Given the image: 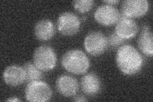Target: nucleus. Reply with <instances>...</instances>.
Returning <instances> with one entry per match:
<instances>
[{
    "label": "nucleus",
    "instance_id": "nucleus-1",
    "mask_svg": "<svg viewBox=\"0 0 153 102\" xmlns=\"http://www.w3.org/2000/svg\"><path fill=\"white\" fill-rule=\"evenodd\" d=\"M118 68L124 74L135 75L140 71L143 65V58L136 48L130 44L123 45L116 55Z\"/></svg>",
    "mask_w": 153,
    "mask_h": 102
},
{
    "label": "nucleus",
    "instance_id": "nucleus-2",
    "mask_svg": "<svg viewBox=\"0 0 153 102\" xmlns=\"http://www.w3.org/2000/svg\"><path fill=\"white\" fill-rule=\"evenodd\" d=\"M61 63L66 70L76 75L84 74L90 66L88 57L79 49L67 51L62 57Z\"/></svg>",
    "mask_w": 153,
    "mask_h": 102
},
{
    "label": "nucleus",
    "instance_id": "nucleus-3",
    "mask_svg": "<svg viewBox=\"0 0 153 102\" xmlns=\"http://www.w3.org/2000/svg\"><path fill=\"white\" fill-rule=\"evenodd\" d=\"M56 63V52L50 46L38 47L33 53V63L42 71H48L54 69Z\"/></svg>",
    "mask_w": 153,
    "mask_h": 102
},
{
    "label": "nucleus",
    "instance_id": "nucleus-4",
    "mask_svg": "<svg viewBox=\"0 0 153 102\" xmlns=\"http://www.w3.org/2000/svg\"><path fill=\"white\" fill-rule=\"evenodd\" d=\"M52 96V91L46 82L35 80L28 82L25 89V98L27 101L45 102L49 101Z\"/></svg>",
    "mask_w": 153,
    "mask_h": 102
},
{
    "label": "nucleus",
    "instance_id": "nucleus-5",
    "mask_svg": "<svg viewBox=\"0 0 153 102\" xmlns=\"http://www.w3.org/2000/svg\"><path fill=\"white\" fill-rule=\"evenodd\" d=\"M84 45L89 54L97 56L102 54L108 46L107 38L100 31H92L85 37Z\"/></svg>",
    "mask_w": 153,
    "mask_h": 102
},
{
    "label": "nucleus",
    "instance_id": "nucleus-6",
    "mask_svg": "<svg viewBox=\"0 0 153 102\" xmlns=\"http://www.w3.org/2000/svg\"><path fill=\"white\" fill-rule=\"evenodd\" d=\"M80 20L74 13L66 12L61 13L57 21V30L62 35L72 36L79 31Z\"/></svg>",
    "mask_w": 153,
    "mask_h": 102
},
{
    "label": "nucleus",
    "instance_id": "nucleus-7",
    "mask_svg": "<svg viewBox=\"0 0 153 102\" xmlns=\"http://www.w3.org/2000/svg\"><path fill=\"white\" fill-rule=\"evenodd\" d=\"M94 17L95 20L100 24L109 26L117 23L121 17V13L114 6L103 4L96 10Z\"/></svg>",
    "mask_w": 153,
    "mask_h": 102
},
{
    "label": "nucleus",
    "instance_id": "nucleus-8",
    "mask_svg": "<svg viewBox=\"0 0 153 102\" xmlns=\"http://www.w3.org/2000/svg\"><path fill=\"white\" fill-rule=\"evenodd\" d=\"M149 3L147 0H126L121 5V13L129 18L140 17L148 12Z\"/></svg>",
    "mask_w": 153,
    "mask_h": 102
},
{
    "label": "nucleus",
    "instance_id": "nucleus-9",
    "mask_svg": "<svg viewBox=\"0 0 153 102\" xmlns=\"http://www.w3.org/2000/svg\"><path fill=\"white\" fill-rule=\"evenodd\" d=\"M138 30L136 22L121 13V17L116 24L115 33L123 40L130 39L135 37Z\"/></svg>",
    "mask_w": 153,
    "mask_h": 102
},
{
    "label": "nucleus",
    "instance_id": "nucleus-10",
    "mask_svg": "<svg viewBox=\"0 0 153 102\" xmlns=\"http://www.w3.org/2000/svg\"><path fill=\"white\" fill-rule=\"evenodd\" d=\"M56 87L58 93L65 97L75 96L79 88L78 81L68 75H61L56 81Z\"/></svg>",
    "mask_w": 153,
    "mask_h": 102
},
{
    "label": "nucleus",
    "instance_id": "nucleus-11",
    "mask_svg": "<svg viewBox=\"0 0 153 102\" xmlns=\"http://www.w3.org/2000/svg\"><path fill=\"white\" fill-rule=\"evenodd\" d=\"M3 79L7 84L10 86H18L26 81V74L23 67L11 65L4 70Z\"/></svg>",
    "mask_w": 153,
    "mask_h": 102
},
{
    "label": "nucleus",
    "instance_id": "nucleus-12",
    "mask_svg": "<svg viewBox=\"0 0 153 102\" xmlns=\"http://www.w3.org/2000/svg\"><path fill=\"white\" fill-rule=\"evenodd\" d=\"M80 86L84 93L89 96L97 95L101 89L102 84L99 77L94 73H89L81 79Z\"/></svg>",
    "mask_w": 153,
    "mask_h": 102
},
{
    "label": "nucleus",
    "instance_id": "nucleus-13",
    "mask_svg": "<svg viewBox=\"0 0 153 102\" xmlns=\"http://www.w3.org/2000/svg\"><path fill=\"white\" fill-rule=\"evenodd\" d=\"M34 33L37 39L40 41L49 40L54 35L55 26L49 19H42L35 24Z\"/></svg>",
    "mask_w": 153,
    "mask_h": 102
},
{
    "label": "nucleus",
    "instance_id": "nucleus-14",
    "mask_svg": "<svg viewBox=\"0 0 153 102\" xmlns=\"http://www.w3.org/2000/svg\"><path fill=\"white\" fill-rule=\"evenodd\" d=\"M152 33L149 26H143L138 39V46L145 55L152 57L153 55Z\"/></svg>",
    "mask_w": 153,
    "mask_h": 102
},
{
    "label": "nucleus",
    "instance_id": "nucleus-15",
    "mask_svg": "<svg viewBox=\"0 0 153 102\" xmlns=\"http://www.w3.org/2000/svg\"><path fill=\"white\" fill-rule=\"evenodd\" d=\"M23 68L26 74V81L30 82L35 80H40L43 77L41 70L34 65V63L27 62L23 65Z\"/></svg>",
    "mask_w": 153,
    "mask_h": 102
},
{
    "label": "nucleus",
    "instance_id": "nucleus-16",
    "mask_svg": "<svg viewBox=\"0 0 153 102\" xmlns=\"http://www.w3.org/2000/svg\"><path fill=\"white\" fill-rule=\"evenodd\" d=\"M93 0H75L73 1V6L80 13L89 12L94 6Z\"/></svg>",
    "mask_w": 153,
    "mask_h": 102
},
{
    "label": "nucleus",
    "instance_id": "nucleus-17",
    "mask_svg": "<svg viewBox=\"0 0 153 102\" xmlns=\"http://www.w3.org/2000/svg\"><path fill=\"white\" fill-rule=\"evenodd\" d=\"M124 41V40L119 37L115 32L111 34L107 38L108 44H109V45L112 47H117V46L122 45Z\"/></svg>",
    "mask_w": 153,
    "mask_h": 102
},
{
    "label": "nucleus",
    "instance_id": "nucleus-18",
    "mask_svg": "<svg viewBox=\"0 0 153 102\" xmlns=\"http://www.w3.org/2000/svg\"><path fill=\"white\" fill-rule=\"evenodd\" d=\"M74 101H80V102H82V101H88V100L86 99L84 96H76L75 97H74Z\"/></svg>",
    "mask_w": 153,
    "mask_h": 102
},
{
    "label": "nucleus",
    "instance_id": "nucleus-19",
    "mask_svg": "<svg viewBox=\"0 0 153 102\" xmlns=\"http://www.w3.org/2000/svg\"><path fill=\"white\" fill-rule=\"evenodd\" d=\"M119 1H117V0H111V1H104V3H105L106 4H111V5H114L115 4L118 3Z\"/></svg>",
    "mask_w": 153,
    "mask_h": 102
},
{
    "label": "nucleus",
    "instance_id": "nucleus-20",
    "mask_svg": "<svg viewBox=\"0 0 153 102\" xmlns=\"http://www.w3.org/2000/svg\"><path fill=\"white\" fill-rule=\"evenodd\" d=\"M7 101H20L21 100H19V99L17 98H16V97H13V98H10V99L7 100Z\"/></svg>",
    "mask_w": 153,
    "mask_h": 102
}]
</instances>
